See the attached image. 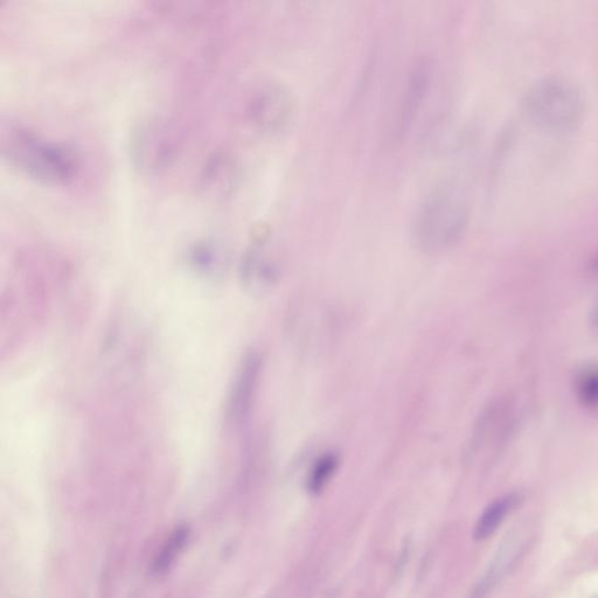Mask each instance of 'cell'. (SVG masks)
Listing matches in <instances>:
<instances>
[{"label": "cell", "instance_id": "8992f818", "mask_svg": "<svg viewBox=\"0 0 598 598\" xmlns=\"http://www.w3.org/2000/svg\"><path fill=\"white\" fill-rule=\"evenodd\" d=\"M260 358L256 354H249L243 360L227 405V416L232 422H239L249 412L260 373Z\"/></svg>", "mask_w": 598, "mask_h": 598}, {"label": "cell", "instance_id": "3957f363", "mask_svg": "<svg viewBox=\"0 0 598 598\" xmlns=\"http://www.w3.org/2000/svg\"><path fill=\"white\" fill-rule=\"evenodd\" d=\"M580 90L573 82L549 78L531 87L522 101L524 116L535 127L550 134H570L583 120L584 104Z\"/></svg>", "mask_w": 598, "mask_h": 598}, {"label": "cell", "instance_id": "30bf717a", "mask_svg": "<svg viewBox=\"0 0 598 598\" xmlns=\"http://www.w3.org/2000/svg\"><path fill=\"white\" fill-rule=\"evenodd\" d=\"M188 535L190 533L186 527L176 528V531H173L172 535L169 536L165 545H162V548L153 561V566H152L153 573L162 575L171 568L173 562L176 561V556L179 555V552L186 545Z\"/></svg>", "mask_w": 598, "mask_h": 598}, {"label": "cell", "instance_id": "ba28073f", "mask_svg": "<svg viewBox=\"0 0 598 598\" xmlns=\"http://www.w3.org/2000/svg\"><path fill=\"white\" fill-rule=\"evenodd\" d=\"M517 501L515 494H508L489 503L475 524V531H473L475 540H485L489 538L499 528L500 524L505 520L507 514L510 513Z\"/></svg>", "mask_w": 598, "mask_h": 598}, {"label": "cell", "instance_id": "7a4b0ae2", "mask_svg": "<svg viewBox=\"0 0 598 598\" xmlns=\"http://www.w3.org/2000/svg\"><path fill=\"white\" fill-rule=\"evenodd\" d=\"M468 220V204L463 190L454 183H444L426 197L416 214V241L429 253L443 251L459 241Z\"/></svg>", "mask_w": 598, "mask_h": 598}, {"label": "cell", "instance_id": "5b68a950", "mask_svg": "<svg viewBox=\"0 0 598 598\" xmlns=\"http://www.w3.org/2000/svg\"><path fill=\"white\" fill-rule=\"evenodd\" d=\"M291 113V96L281 85H264L250 99V118L264 131L278 130L284 125Z\"/></svg>", "mask_w": 598, "mask_h": 598}, {"label": "cell", "instance_id": "52a82bcc", "mask_svg": "<svg viewBox=\"0 0 598 598\" xmlns=\"http://www.w3.org/2000/svg\"><path fill=\"white\" fill-rule=\"evenodd\" d=\"M235 178V167L232 160L225 155H214L204 169L201 187L208 197L222 199L232 193Z\"/></svg>", "mask_w": 598, "mask_h": 598}, {"label": "cell", "instance_id": "6da1fadb", "mask_svg": "<svg viewBox=\"0 0 598 598\" xmlns=\"http://www.w3.org/2000/svg\"><path fill=\"white\" fill-rule=\"evenodd\" d=\"M0 148L10 166L40 183H67L78 169V160L69 148L47 141L22 123H1Z\"/></svg>", "mask_w": 598, "mask_h": 598}, {"label": "cell", "instance_id": "4fadbf2b", "mask_svg": "<svg viewBox=\"0 0 598 598\" xmlns=\"http://www.w3.org/2000/svg\"><path fill=\"white\" fill-rule=\"evenodd\" d=\"M591 325H592L594 331L598 333V300L597 303L594 304L592 312H591Z\"/></svg>", "mask_w": 598, "mask_h": 598}, {"label": "cell", "instance_id": "9c48e42d", "mask_svg": "<svg viewBox=\"0 0 598 598\" xmlns=\"http://www.w3.org/2000/svg\"><path fill=\"white\" fill-rule=\"evenodd\" d=\"M575 393L583 407L598 409V365H587L577 373Z\"/></svg>", "mask_w": 598, "mask_h": 598}, {"label": "cell", "instance_id": "8fae6325", "mask_svg": "<svg viewBox=\"0 0 598 598\" xmlns=\"http://www.w3.org/2000/svg\"><path fill=\"white\" fill-rule=\"evenodd\" d=\"M338 464L339 459L335 454H324L316 461L309 477V489L311 492L319 493L324 489L337 471Z\"/></svg>", "mask_w": 598, "mask_h": 598}, {"label": "cell", "instance_id": "7c38bea8", "mask_svg": "<svg viewBox=\"0 0 598 598\" xmlns=\"http://www.w3.org/2000/svg\"><path fill=\"white\" fill-rule=\"evenodd\" d=\"M194 265L202 270L211 269L218 260V250L211 243L204 242L197 244L190 255Z\"/></svg>", "mask_w": 598, "mask_h": 598}, {"label": "cell", "instance_id": "277c9868", "mask_svg": "<svg viewBox=\"0 0 598 598\" xmlns=\"http://www.w3.org/2000/svg\"><path fill=\"white\" fill-rule=\"evenodd\" d=\"M179 137L171 122L148 117L136 125L130 139L131 157L138 169L155 173L166 169L178 150Z\"/></svg>", "mask_w": 598, "mask_h": 598}]
</instances>
